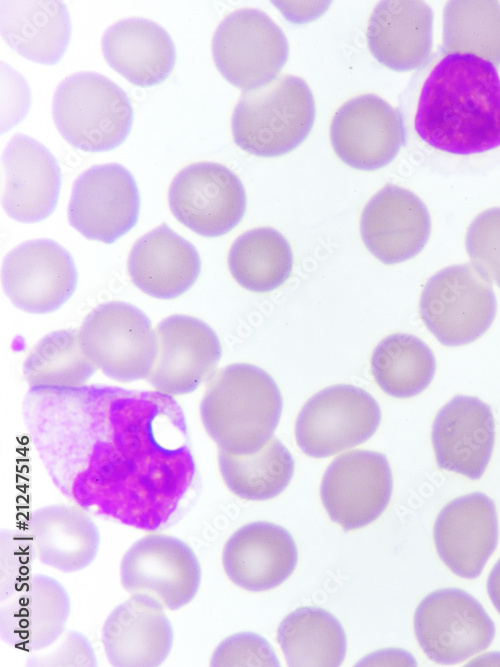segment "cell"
<instances>
[{"label":"cell","instance_id":"16","mask_svg":"<svg viewBox=\"0 0 500 667\" xmlns=\"http://www.w3.org/2000/svg\"><path fill=\"white\" fill-rule=\"evenodd\" d=\"M157 356L147 381L154 390L175 397L195 391L215 373L222 347L204 321L173 314L156 327Z\"/></svg>","mask_w":500,"mask_h":667},{"label":"cell","instance_id":"34","mask_svg":"<svg viewBox=\"0 0 500 667\" xmlns=\"http://www.w3.org/2000/svg\"><path fill=\"white\" fill-rule=\"evenodd\" d=\"M97 367L86 355L79 329H61L42 337L23 364L30 388H74L85 385Z\"/></svg>","mask_w":500,"mask_h":667},{"label":"cell","instance_id":"1","mask_svg":"<svg viewBox=\"0 0 500 667\" xmlns=\"http://www.w3.org/2000/svg\"><path fill=\"white\" fill-rule=\"evenodd\" d=\"M22 413L50 479L79 507L144 531L178 514L196 463L174 397L104 384L30 388Z\"/></svg>","mask_w":500,"mask_h":667},{"label":"cell","instance_id":"15","mask_svg":"<svg viewBox=\"0 0 500 667\" xmlns=\"http://www.w3.org/2000/svg\"><path fill=\"white\" fill-rule=\"evenodd\" d=\"M3 290L28 313L58 310L73 295L77 270L70 253L50 239L26 241L11 250L2 265Z\"/></svg>","mask_w":500,"mask_h":667},{"label":"cell","instance_id":"6","mask_svg":"<svg viewBox=\"0 0 500 667\" xmlns=\"http://www.w3.org/2000/svg\"><path fill=\"white\" fill-rule=\"evenodd\" d=\"M492 282L473 265L448 266L426 283L419 315L426 328L449 347L472 343L483 336L496 316Z\"/></svg>","mask_w":500,"mask_h":667},{"label":"cell","instance_id":"33","mask_svg":"<svg viewBox=\"0 0 500 667\" xmlns=\"http://www.w3.org/2000/svg\"><path fill=\"white\" fill-rule=\"evenodd\" d=\"M219 470L228 489L251 501H265L281 494L294 473V459L277 438L255 453L238 455L219 450Z\"/></svg>","mask_w":500,"mask_h":667},{"label":"cell","instance_id":"32","mask_svg":"<svg viewBox=\"0 0 500 667\" xmlns=\"http://www.w3.org/2000/svg\"><path fill=\"white\" fill-rule=\"evenodd\" d=\"M436 360L430 347L408 333L382 339L371 356V372L387 395L405 399L422 393L431 383Z\"/></svg>","mask_w":500,"mask_h":667},{"label":"cell","instance_id":"25","mask_svg":"<svg viewBox=\"0 0 500 667\" xmlns=\"http://www.w3.org/2000/svg\"><path fill=\"white\" fill-rule=\"evenodd\" d=\"M366 37L371 54L385 67L418 69L431 57L433 11L419 0L380 1L369 17Z\"/></svg>","mask_w":500,"mask_h":667},{"label":"cell","instance_id":"20","mask_svg":"<svg viewBox=\"0 0 500 667\" xmlns=\"http://www.w3.org/2000/svg\"><path fill=\"white\" fill-rule=\"evenodd\" d=\"M101 641L114 667H158L172 650L174 631L158 599L135 593L108 614Z\"/></svg>","mask_w":500,"mask_h":667},{"label":"cell","instance_id":"41","mask_svg":"<svg viewBox=\"0 0 500 667\" xmlns=\"http://www.w3.org/2000/svg\"><path fill=\"white\" fill-rule=\"evenodd\" d=\"M416 666L413 656L402 649H384L371 653L357 663V666Z\"/></svg>","mask_w":500,"mask_h":667},{"label":"cell","instance_id":"23","mask_svg":"<svg viewBox=\"0 0 500 667\" xmlns=\"http://www.w3.org/2000/svg\"><path fill=\"white\" fill-rule=\"evenodd\" d=\"M71 602L54 577L34 574L16 593L0 600V637L9 646L30 653L54 645L64 634Z\"/></svg>","mask_w":500,"mask_h":667},{"label":"cell","instance_id":"18","mask_svg":"<svg viewBox=\"0 0 500 667\" xmlns=\"http://www.w3.org/2000/svg\"><path fill=\"white\" fill-rule=\"evenodd\" d=\"M499 537L494 501L472 492L448 502L438 513L433 540L442 562L457 576L478 577L496 549Z\"/></svg>","mask_w":500,"mask_h":667},{"label":"cell","instance_id":"13","mask_svg":"<svg viewBox=\"0 0 500 667\" xmlns=\"http://www.w3.org/2000/svg\"><path fill=\"white\" fill-rule=\"evenodd\" d=\"M392 491L393 477L386 456L363 449L337 456L320 484L327 514L345 531L365 527L379 518Z\"/></svg>","mask_w":500,"mask_h":667},{"label":"cell","instance_id":"35","mask_svg":"<svg viewBox=\"0 0 500 667\" xmlns=\"http://www.w3.org/2000/svg\"><path fill=\"white\" fill-rule=\"evenodd\" d=\"M443 44L446 53L470 54L500 65V3L454 0L445 5Z\"/></svg>","mask_w":500,"mask_h":667},{"label":"cell","instance_id":"36","mask_svg":"<svg viewBox=\"0 0 500 667\" xmlns=\"http://www.w3.org/2000/svg\"><path fill=\"white\" fill-rule=\"evenodd\" d=\"M465 245L472 265L500 288V207L485 210L471 222Z\"/></svg>","mask_w":500,"mask_h":667},{"label":"cell","instance_id":"19","mask_svg":"<svg viewBox=\"0 0 500 667\" xmlns=\"http://www.w3.org/2000/svg\"><path fill=\"white\" fill-rule=\"evenodd\" d=\"M430 232L431 218L423 201L410 190L393 184L374 194L360 217L365 247L387 265L402 263L419 254Z\"/></svg>","mask_w":500,"mask_h":667},{"label":"cell","instance_id":"29","mask_svg":"<svg viewBox=\"0 0 500 667\" xmlns=\"http://www.w3.org/2000/svg\"><path fill=\"white\" fill-rule=\"evenodd\" d=\"M0 29L17 53L46 65L60 61L71 37L69 12L58 0H2Z\"/></svg>","mask_w":500,"mask_h":667},{"label":"cell","instance_id":"38","mask_svg":"<svg viewBox=\"0 0 500 667\" xmlns=\"http://www.w3.org/2000/svg\"><path fill=\"white\" fill-rule=\"evenodd\" d=\"M210 665L278 667L280 662L264 637L253 632H240L220 642L213 651Z\"/></svg>","mask_w":500,"mask_h":667},{"label":"cell","instance_id":"11","mask_svg":"<svg viewBox=\"0 0 500 667\" xmlns=\"http://www.w3.org/2000/svg\"><path fill=\"white\" fill-rule=\"evenodd\" d=\"M120 583L130 593H145L175 611L196 596L202 579L193 549L178 537L152 533L136 540L124 553Z\"/></svg>","mask_w":500,"mask_h":667},{"label":"cell","instance_id":"27","mask_svg":"<svg viewBox=\"0 0 500 667\" xmlns=\"http://www.w3.org/2000/svg\"><path fill=\"white\" fill-rule=\"evenodd\" d=\"M37 560L63 573L87 568L100 548V532L90 513L73 504H50L33 510L27 519Z\"/></svg>","mask_w":500,"mask_h":667},{"label":"cell","instance_id":"4","mask_svg":"<svg viewBox=\"0 0 500 667\" xmlns=\"http://www.w3.org/2000/svg\"><path fill=\"white\" fill-rule=\"evenodd\" d=\"M316 117L312 91L294 75L242 92L231 116V132L238 147L261 158L285 155L310 134Z\"/></svg>","mask_w":500,"mask_h":667},{"label":"cell","instance_id":"3","mask_svg":"<svg viewBox=\"0 0 500 667\" xmlns=\"http://www.w3.org/2000/svg\"><path fill=\"white\" fill-rule=\"evenodd\" d=\"M282 395L263 369L228 365L216 372L200 402L202 424L220 450L246 455L272 438L280 421Z\"/></svg>","mask_w":500,"mask_h":667},{"label":"cell","instance_id":"42","mask_svg":"<svg viewBox=\"0 0 500 667\" xmlns=\"http://www.w3.org/2000/svg\"><path fill=\"white\" fill-rule=\"evenodd\" d=\"M486 587L492 604L500 613V559L491 569L487 578Z\"/></svg>","mask_w":500,"mask_h":667},{"label":"cell","instance_id":"37","mask_svg":"<svg viewBox=\"0 0 500 667\" xmlns=\"http://www.w3.org/2000/svg\"><path fill=\"white\" fill-rule=\"evenodd\" d=\"M0 600L20 590L34 575L36 555L26 531L2 529L0 534Z\"/></svg>","mask_w":500,"mask_h":667},{"label":"cell","instance_id":"21","mask_svg":"<svg viewBox=\"0 0 500 667\" xmlns=\"http://www.w3.org/2000/svg\"><path fill=\"white\" fill-rule=\"evenodd\" d=\"M431 442L439 468L480 479L495 443L491 407L477 397L454 396L436 414Z\"/></svg>","mask_w":500,"mask_h":667},{"label":"cell","instance_id":"9","mask_svg":"<svg viewBox=\"0 0 500 667\" xmlns=\"http://www.w3.org/2000/svg\"><path fill=\"white\" fill-rule=\"evenodd\" d=\"M381 422L377 401L350 384L326 387L304 404L295 423L300 450L326 458L369 440Z\"/></svg>","mask_w":500,"mask_h":667},{"label":"cell","instance_id":"40","mask_svg":"<svg viewBox=\"0 0 500 667\" xmlns=\"http://www.w3.org/2000/svg\"><path fill=\"white\" fill-rule=\"evenodd\" d=\"M288 20L302 24L321 16L330 2H273Z\"/></svg>","mask_w":500,"mask_h":667},{"label":"cell","instance_id":"12","mask_svg":"<svg viewBox=\"0 0 500 667\" xmlns=\"http://www.w3.org/2000/svg\"><path fill=\"white\" fill-rule=\"evenodd\" d=\"M174 217L200 236L213 238L230 232L247 206L239 177L215 162H197L181 169L168 191Z\"/></svg>","mask_w":500,"mask_h":667},{"label":"cell","instance_id":"31","mask_svg":"<svg viewBox=\"0 0 500 667\" xmlns=\"http://www.w3.org/2000/svg\"><path fill=\"white\" fill-rule=\"evenodd\" d=\"M228 267L240 286L266 293L289 278L293 253L287 239L276 229L255 228L234 241L228 254Z\"/></svg>","mask_w":500,"mask_h":667},{"label":"cell","instance_id":"30","mask_svg":"<svg viewBox=\"0 0 500 667\" xmlns=\"http://www.w3.org/2000/svg\"><path fill=\"white\" fill-rule=\"evenodd\" d=\"M277 642L291 667H338L347 650L346 634L339 620L314 606L289 613L277 629Z\"/></svg>","mask_w":500,"mask_h":667},{"label":"cell","instance_id":"24","mask_svg":"<svg viewBox=\"0 0 500 667\" xmlns=\"http://www.w3.org/2000/svg\"><path fill=\"white\" fill-rule=\"evenodd\" d=\"M297 562L292 535L282 526L266 521L240 527L226 541L222 552L228 578L251 592L281 585L294 572Z\"/></svg>","mask_w":500,"mask_h":667},{"label":"cell","instance_id":"17","mask_svg":"<svg viewBox=\"0 0 500 667\" xmlns=\"http://www.w3.org/2000/svg\"><path fill=\"white\" fill-rule=\"evenodd\" d=\"M330 141L335 154L351 168L373 171L390 164L405 144L398 109L376 94L346 101L332 117Z\"/></svg>","mask_w":500,"mask_h":667},{"label":"cell","instance_id":"26","mask_svg":"<svg viewBox=\"0 0 500 667\" xmlns=\"http://www.w3.org/2000/svg\"><path fill=\"white\" fill-rule=\"evenodd\" d=\"M132 283L157 299H174L188 291L201 271L196 248L166 223L141 236L127 262Z\"/></svg>","mask_w":500,"mask_h":667},{"label":"cell","instance_id":"7","mask_svg":"<svg viewBox=\"0 0 500 667\" xmlns=\"http://www.w3.org/2000/svg\"><path fill=\"white\" fill-rule=\"evenodd\" d=\"M79 334L86 355L105 376L129 383L149 376L157 356V336L138 307L110 301L83 320Z\"/></svg>","mask_w":500,"mask_h":667},{"label":"cell","instance_id":"22","mask_svg":"<svg viewBox=\"0 0 500 667\" xmlns=\"http://www.w3.org/2000/svg\"><path fill=\"white\" fill-rule=\"evenodd\" d=\"M2 163V207L6 214L22 223L48 218L61 188V171L52 153L32 137L17 133L5 147Z\"/></svg>","mask_w":500,"mask_h":667},{"label":"cell","instance_id":"10","mask_svg":"<svg viewBox=\"0 0 500 667\" xmlns=\"http://www.w3.org/2000/svg\"><path fill=\"white\" fill-rule=\"evenodd\" d=\"M417 642L439 664L460 663L489 647L495 625L480 602L459 588L426 595L413 620Z\"/></svg>","mask_w":500,"mask_h":667},{"label":"cell","instance_id":"2","mask_svg":"<svg viewBox=\"0 0 500 667\" xmlns=\"http://www.w3.org/2000/svg\"><path fill=\"white\" fill-rule=\"evenodd\" d=\"M405 144L452 156L500 148V72L470 54L440 52L414 73L399 99Z\"/></svg>","mask_w":500,"mask_h":667},{"label":"cell","instance_id":"5","mask_svg":"<svg viewBox=\"0 0 500 667\" xmlns=\"http://www.w3.org/2000/svg\"><path fill=\"white\" fill-rule=\"evenodd\" d=\"M52 115L62 137L85 152L115 149L133 124V108L125 91L96 72L63 79L54 93Z\"/></svg>","mask_w":500,"mask_h":667},{"label":"cell","instance_id":"39","mask_svg":"<svg viewBox=\"0 0 500 667\" xmlns=\"http://www.w3.org/2000/svg\"><path fill=\"white\" fill-rule=\"evenodd\" d=\"M28 666H80L98 665L92 644L82 633L70 630L65 633L60 645L45 655L31 656Z\"/></svg>","mask_w":500,"mask_h":667},{"label":"cell","instance_id":"14","mask_svg":"<svg viewBox=\"0 0 500 667\" xmlns=\"http://www.w3.org/2000/svg\"><path fill=\"white\" fill-rule=\"evenodd\" d=\"M140 195L131 172L118 163L95 165L75 180L70 225L89 240L111 244L137 223Z\"/></svg>","mask_w":500,"mask_h":667},{"label":"cell","instance_id":"28","mask_svg":"<svg viewBox=\"0 0 500 667\" xmlns=\"http://www.w3.org/2000/svg\"><path fill=\"white\" fill-rule=\"evenodd\" d=\"M101 47L108 65L140 87L163 82L176 62L171 36L147 18L130 17L115 22L105 30Z\"/></svg>","mask_w":500,"mask_h":667},{"label":"cell","instance_id":"8","mask_svg":"<svg viewBox=\"0 0 500 667\" xmlns=\"http://www.w3.org/2000/svg\"><path fill=\"white\" fill-rule=\"evenodd\" d=\"M211 49L220 74L242 92L275 80L289 56L282 29L266 13L253 8L228 14L214 32Z\"/></svg>","mask_w":500,"mask_h":667}]
</instances>
